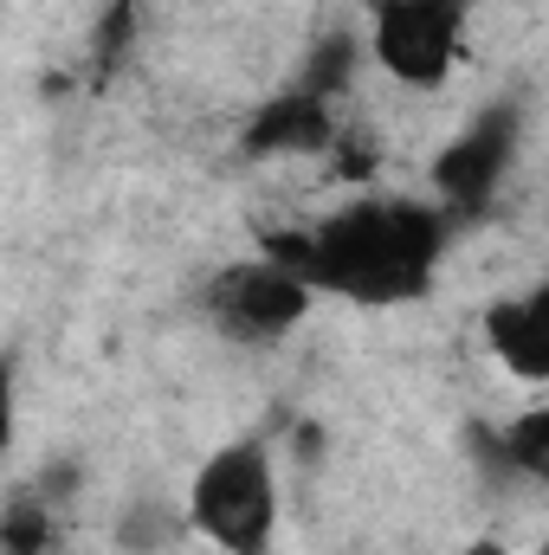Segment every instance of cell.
<instances>
[{"label":"cell","instance_id":"cell-14","mask_svg":"<svg viewBox=\"0 0 549 555\" xmlns=\"http://www.w3.org/2000/svg\"><path fill=\"white\" fill-rule=\"evenodd\" d=\"M472 555H505V550H498V543H478V550H472Z\"/></svg>","mask_w":549,"mask_h":555},{"label":"cell","instance_id":"cell-2","mask_svg":"<svg viewBox=\"0 0 549 555\" xmlns=\"http://www.w3.org/2000/svg\"><path fill=\"white\" fill-rule=\"evenodd\" d=\"M188 524L220 555H266L278 537V472L259 439L220 446L188 485Z\"/></svg>","mask_w":549,"mask_h":555},{"label":"cell","instance_id":"cell-8","mask_svg":"<svg viewBox=\"0 0 549 555\" xmlns=\"http://www.w3.org/2000/svg\"><path fill=\"white\" fill-rule=\"evenodd\" d=\"M498 459H505L511 472L549 485V408H531V414L511 420V426L498 433Z\"/></svg>","mask_w":549,"mask_h":555},{"label":"cell","instance_id":"cell-4","mask_svg":"<svg viewBox=\"0 0 549 555\" xmlns=\"http://www.w3.org/2000/svg\"><path fill=\"white\" fill-rule=\"evenodd\" d=\"M310 297L317 291L291 272V266H278L272 253L240 259V266H227V272L207 284V310H214V323L233 343H278V336H291L310 317Z\"/></svg>","mask_w":549,"mask_h":555},{"label":"cell","instance_id":"cell-5","mask_svg":"<svg viewBox=\"0 0 549 555\" xmlns=\"http://www.w3.org/2000/svg\"><path fill=\"white\" fill-rule=\"evenodd\" d=\"M511 155H518V111H511V104H498V111L472 117L459 137L439 149V162H433L439 207H446L452 220L485 214V207H491V194H498V188H505V175H511Z\"/></svg>","mask_w":549,"mask_h":555},{"label":"cell","instance_id":"cell-13","mask_svg":"<svg viewBox=\"0 0 549 555\" xmlns=\"http://www.w3.org/2000/svg\"><path fill=\"white\" fill-rule=\"evenodd\" d=\"M343 142V155H336V175L343 181H362L369 168H375V142H362V137H336Z\"/></svg>","mask_w":549,"mask_h":555},{"label":"cell","instance_id":"cell-9","mask_svg":"<svg viewBox=\"0 0 549 555\" xmlns=\"http://www.w3.org/2000/svg\"><path fill=\"white\" fill-rule=\"evenodd\" d=\"M349 72H356V39H349V33H330V39L310 52V65H304V91L336 98V91L349 85Z\"/></svg>","mask_w":549,"mask_h":555},{"label":"cell","instance_id":"cell-15","mask_svg":"<svg viewBox=\"0 0 549 555\" xmlns=\"http://www.w3.org/2000/svg\"><path fill=\"white\" fill-rule=\"evenodd\" d=\"M544 555H549V543H544Z\"/></svg>","mask_w":549,"mask_h":555},{"label":"cell","instance_id":"cell-12","mask_svg":"<svg viewBox=\"0 0 549 555\" xmlns=\"http://www.w3.org/2000/svg\"><path fill=\"white\" fill-rule=\"evenodd\" d=\"M168 530H175L168 511H149V504H142L137 517L124 524V543H130V550H155V543H168Z\"/></svg>","mask_w":549,"mask_h":555},{"label":"cell","instance_id":"cell-11","mask_svg":"<svg viewBox=\"0 0 549 555\" xmlns=\"http://www.w3.org/2000/svg\"><path fill=\"white\" fill-rule=\"evenodd\" d=\"M130 39H137V0H111V13L98 26V72H111L130 52Z\"/></svg>","mask_w":549,"mask_h":555},{"label":"cell","instance_id":"cell-1","mask_svg":"<svg viewBox=\"0 0 549 555\" xmlns=\"http://www.w3.org/2000/svg\"><path fill=\"white\" fill-rule=\"evenodd\" d=\"M446 207L420 201H356L323 214L317 227L272 233L259 253L304 278L310 291L349 297V304H408L433 291L439 253H446Z\"/></svg>","mask_w":549,"mask_h":555},{"label":"cell","instance_id":"cell-10","mask_svg":"<svg viewBox=\"0 0 549 555\" xmlns=\"http://www.w3.org/2000/svg\"><path fill=\"white\" fill-rule=\"evenodd\" d=\"M0 537H7V555H39L46 543H52V504H39V498H13Z\"/></svg>","mask_w":549,"mask_h":555},{"label":"cell","instance_id":"cell-6","mask_svg":"<svg viewBox=\"0 0 549 555\" xmlns=\"http://www.w3.org/2000/svg\"><path fill=\"white\" fill-rule=\"evenodd\" d=\"M485 343H491V356H498V369H505L511 382H537V388H549V284L491 304Z\"/></svg>","mask_w":549,"mask_h":555},{"label":"cell","instance_id":"cell-3","mask_svg":"<svg viewBox=\"0 0 549 555\" xmlns=\"http://www.w3.org/2000/svg\"><path fill=\"white\" fill-rule=\"evenodd\" d=\"M459 33H465V7L459 0H375V13H369L375 65L395 85H413V91H439L452 78Z\"/></svg>","mask_w":549,"mask_h":555},{"label":"cell","instance_id":"cell-7","mask_svg":"<svg viewBox=\"0 0 549 555\" xmlns=\"http://www.w3.org/2000/svg\"><path fill=\"white\" fill-rule=\"evenodd\" d=\"M246 155H323V149H336V124H330V98H317V91H284L272 104H259V117L246 124V137H240Z\"/></svg>","mask_w":549,"mask_h":555}]
</instances>
